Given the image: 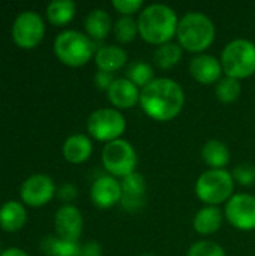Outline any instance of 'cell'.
<instances>
[{
	"instance_id": "obj_21",
	"label": "cell",
	"mask_w": 255,
	"mask_h": 256,
	"mask_svg": "<svg viewBox=\"0 0 255 256\" xmlns=\"http://www.w3.org/2000/svg\"><path fill=\"white\" fill-rule=\"evenodd\" d=\"M201 159L209 170H225L231 160L230 148L219 140H209L201 148Z\"/></svg>"
},
{
	"instance_id": "obj_3",
	"label": "cell",
	"mask_w": 255,
	"mask_h": 256,
	"mask_svg": "<svg viewBox=\"0 0 255 256\" xmlns=\"http://www.w3.org/2000/svg\"><path fill=\"white\" fill-rule=\"evenodd\" d=\"M177 44L194 56L207 52L216 39V26L212 18L200 10L186 12L177 27Z\"/></svg>"
},
{
	"instance_id": "obj_13",
	"label": "cell",
	"mask_w": 255,
	"mask_h": 256,
	"mask_svg": "<svg viewBox=\"0 0 255 256\" xmlns=\"http://www.w3.org/2000/svg\"><path fill=\"white\" fill-rule=\"evenodd\" d=\"M188 70L194 81L201 86H216L218 81L224 76L221 60L209 52L194 56L189 60Z\"/></svg>"
},
{
	"instance_id": "obj_1",
	"label": "cell",
	"mask_w": 255,
	"mask_h": 256,
	"mask_svg": "<svg viewBox=\"0 0 255 256\" xmlns=\"http://www.w3.org/2000/svg\"><path fill=\"white\" fill-rule=\"evenodd\" d=\"M185 100V90L176 80L158 76L141 90L140 106L149 118L167 123L180 116Z\"/></svg>"
},
{
	"instance_id": "obj_12",
	"label": "cell",
	"mask_w": 255,
	"mask_h": 256,
	"mask_svg": "<svg viewBox=\"0 0 255 256\" xmlns=\"http://www.w3.org/2000/svg\"><path fill=\"white\" fill-rule=\"evenodd\" d=\"M122 184V200L120 207L126 213H140L146 207V190L147 183L141 172L135 171L120 180Z\"/></svg>"
},
{
	"instance_id": "obj_27",
	"label": "cell",
	"mask_w": 255,
	"mask_h": 256,
	"mask_svg": "<svg viewBox=\"0 0 255 256\" xmlns=\"http://www.w3.org/2000/svg\"><path fill=\"white\" fill-rule=\"evenodd\" d=\"M215 94L219 102L233 104L242 94V81L224 75L215 86Z\"/></svg>"
},
{
	"instance_id": "obj_29",
	"label": "cell",
	"mask_w": 255,
	"mask_h": 256,
	"mask_svg": "<svg viewBox=\"0 0 255 256\" xmlns=\"http://www.w3.org/2000/svg\"><path fill=\"white\" fill-rule=\"evenodd\" d=\"M186 256H227V252L221 244L212 240H200L189 246Z\"/></svg>"
},
{
	"instance_id": "obj_2",
	"label": "cell",
	"mask_w": 255,
	"mask_h": 256,
	"mask_svg": "<svg viewBox=\"0 0 255 256\" xmlns=\"http://www.w3.org/2000/svg\"><path fill=\"white\" fill-rule=\"evenodd\" d=\"M177 12L165 3H150L138 14V36L155 46L173 42L179 27Z\"/></svg>"
},
{
	"instance_id": "obj_14",
	"label": "cell",
	"mask_w": 255,
	"mask_h": 256,
	"mask_svg": "<svg viewBox=\"0 0 255 256\" xmlns=\"http://www.w3.org/2000/svg\"><path fill=\"white\" fill-rule=\"evenodd\" d=\"M90 200L98 208H102V210L120 206V200H122L120 180L110 174L99 176L92 183Z\"/></svg>"
},
{
	"instance_id": "obj_33",
	"label": "cell",
	"mask_w": 255,
	"mask_h": 256,
	"mask_svg": "<svg viewBox=\"0 0 255 256\" xmlns=\"http://www.w3.org/2000/svg\"><path fill=\"white\" fill-rule=\"evenodd\" d=\"M57 196L65 201L66 204L72 202L77 196H78V189L72 184V183H63L59 189H57Z\"/></svg>"
},
{
	"instance_id": "obj_25",
	"label": "cell",
	"mask_w": 255,
	"mask_h": 256,
	"mask_svg": "<svg viewBox=\"0 0 255 256\" xmlns=\"http://www.w3.org/2000/svg\"><path fill=\"white\" fill-rule=\"evenodd\" d=\"M41 246L48 256H81V246L78 242L63 240L57 236L44 238Z\"/></svg>"
},
{
	"instance_id": "obj_31",
	"label": "cell",
	"mask_w": 255,
	"mask_h": 256,
	"mask_svg": "<svg viewBox=\"0 0 255 256\" xmlns=\"http://www.w3.org/2000/svg\"><path fill=\"white\" fill-rule=\"evenodd\" d=\"M111 6L122 16H135L144 9L146 4L143 0H113Z\"/></svg>"
},
{
	"instance_id": "obj_20",
	"label": "cell",
	"mask_w": 255,
	"mask_h": 256,
	"mask_svg": "<svg viewBox=\"0 0 255 256\" xmlns=\"http://www.w3.org/2000/svg\"><path fill=\"white\" fill-rule=\"evenodd\" d=\"M113 26L114 22L111 15L102 8L92 9L84 18L86 34L95 42L104 40L110 34V32H113Z\"/></svg>"
},
{
	"instance_id": "obj_6",
	"label": "cell",
	"mask_w": 255,
	"mask_h": 256,
	"mask_svg": "<svg viewBox=\"0 0 255 256\" xmlns=\"http://www.w3.org/2000/svg\"><path fill=\"white\" fill-rule=\"evenodd\" d=\"M234 180L227 170H206L195 180L194 192L204 206L219 207L234 195Z\"/></svg>"
},
{
	"instance_id": "obj_4",
	"label": "cell",
	"mask_w": 255,
	"mask_h": 256,
	"mask_svg": "<svg viewBox=\"0 0 255 256\" xmlns=\"http://www.w3.org/2000/svg\"><path fill=\"white\" fill-rule=\"evenodd\" d=\"M54 52L62 63L72 68H78L95 58L96 42L80 30L68 28L56 36Z\"/></svg>"
},
{
	"instance_id": "obj_16",
	"label": "cell",
	"mask_w": 255,
	"mask_h": 256,
	"mask_svg": "<svg viewBox=\"0 0 255 256\" xmlns=\"http://www.w3.org/2000/svg\"><path fill=\"white\" fill-rule=\"evenodd\" d=\"M105 93H107L108 102L113 105V108H116L119 111L131 110L135 105H140L141 88L137 87L126 76L116 78Z\"/></svg>"
},
{
	"instance_id": "obj_10",
	"label": "cell",
	"mask_w": 255,
	"mask_h": 256,
	"mask_svg": "<svg viewBox=\"0 0 255 256\" xmlns=\"http://www.w3.org/2000/svg\"><path fill=\"white\" fill-rule=\"evenodd\" d=\"M225 220L237 231H255V196L251 194H234L224 207Z\"/></svg>"
},
{
	"instance_id": "obj_36",
	"label": "cell",
	"mask_w": 255,
	"mask_h": 256,
	"mask_svg": "<svg viewBox=\"0 0 255 256\" xmlns=\"http://www.w3.org/2000/svg\"><path fill=\"white\" fill-rule=\"evenodd\" d=\"M141 256H153V255H149V254H144V255H141Z\"/></svg>"
},
{
	"instance_id": "obj_23",
	"label": "cell",
	"mask_w": 255,
	"mask_h": 256,
	"mask_svg": "<svg viewBox=\"0 0 255 256\" xmlns=\"http://www.w3.org/2000/svg\"><path fill=\"white\" fill-rule=\"evenodd\" d=\"M182 56L183 50L177 42H167L164 45L156 46L153 52V63L162 70H170L180 63Z\"/></svg>"
},
{
	"instance_id": "obj_32",
	"label": "cell",
	"mask_w": 255,
	"mask_h": 256,
	"mask_svg": "<svg viewBox=\"0 0 255 256\" xmlns=\"http://www.w3.org/2000/svg\"><path fill=\"white\" fill-rule=\"evenodd\" d=\"M116 80L114 74H110V72H104V70H98L93 76V82L96 86V88L102 90V92H107L110 88V86L113 84V81Z\"/></svg>"
},
{
	"instance_id": "obj_9",
	"label": "cell",
	"mask_w": 255,
	"mask_h": 256,
	"mask_svg": "<svg viewBox=\"0 0 255 256\" xmlns=\"http://www.w3.org/2000/svg\"><path fill=\"white\" fill-rule=\"evenodd\" d=\"M45 34V22L39 12L27 9L20 12L12 24V38L23 48L36 46Z\"/></svg>"
},
{
	"instance_id": "obj_19",
	"label": "cell",
	"mask_w": 255,
	"mask_h": 256,
	"mask_svg": "<svg viewBox=\"0 0 255 256\" xmlns=\"http://www.w3.org/2000/svg\"><path fill=\"white\" fill-rule=\"evenodd\" d=\"M224 219H225L224 212L219 207L204 206L195 213V216L192 219V226L198 236L207 237V236L216 234L221 230Z\"/></svg>"
},
{
	"instance_id": "obj_34",
	"label": "cell",
	"mask_w": 255,
	"mask_h": 256,
	"mask_svg": "<svg viewBox=\"0 0 255 256\" xmlns=\"http://www.w3.org/2000/svg\"><path fill=\"white\" fill-rule=\"evenodd\" d=\"M81 256H102V248L98 242H89L81 246Z\"/></svg>"
},
{
	"instance_id": "obj_30",
	"label": "cell",
	"mask_w": 255,
	"mask_h": 256,
	"mask_svg": "<svg viewBox=\"0 0 255 256\" xmlns=\"http://www.w3.org/2000/svg\"><path fill=\"white\" fill-rule=\"evenodd\" d=\"M233 180L236 184L249 188L255 184V166L252 164H240L233 168L231 171Z\"/></svg>"
},
{
	"instance_id": "obj_18",
	"label": "cell",
	"mask_w": 255,
	"mask_h": 256,
	"mask_svg": "<svg viewBox=\"0 0 255 256\" xmlns=\"http://www.w3.org/2000/svg\"><path fill=\"white\" fill-rule=\"evenodd\" d=\"M63 158L71 164H83L90 159L93 153L92 138L86 134L69 135L62 146Z\"/></svg>"
},
{
	"instance_id": "obj_35",
	"label": "cell",
	"mask_w": 255,
	"mask_h": 256,
	"mask_svg": "<svg viewBox=\"0 0 255 256\" xmlns=\"http://www.w3.org/2000/svg\"><path fill=\"white\" fill-rule=\"evenodd\" d=\"M0 256H30L27 252H24L20 248H8L0 252Z\"/></svg>"
},
{
	"instance_id": "obj_11",
	"label": "cell",
	"mask_w": 255,
	"mask_h": 256,
	"mask_svg": "<svg viewBox=\"0 0 255 256\" xmlns=\"http://www.w3.org/2000/svg\"><path fill=\"white\" fill-rule=\"evenodd\" d=\"M56 192L57 189L54 180L48 174H42V172L29 176L20 188V195L23 201L32 207L45 206L48 201H51Z\"/></svg>"
},
{
	"instance_id": "obj_26",
	"label": "cell",
	"mask_w": 255,
	"mask_h": 256,
	"mask_svg": "<svg viewBox=\"0 0 255 256\" xmlns=\"http://www.w3.org/2000/svg\"><path fill=\"white\" fill-rule=\"evenodd\" d=\"M125 76L132 81L137 87H140L141 90L149 86L156 76H155V68L144 62V60H135L132 62L128 68H126V74Z\"/></svg>"
},
{
	"instance_id": "obj_22",
	"label": "cell",
	"mask_w": 255,
	"mask_h": 256,
	"mask_svg": "<svg viewBox=\"0 0 255 256\" xmlns=\"http://www.w3.org/2000/svg\"><path fill=\"white\" fill-rule=\"evenodd\" d=\"M27 213L20 201L11 200L0 206V226L6 231H18L26 222Z\"/></svg>"
},
{
	"instance_id": "obj_7",
	"label": "cell",
	"mask_w": 255,
	"mask_h": 256,
	"mask_svg": "<svg viewBox=\"0 0 255 256\" xmlns=\"http://www.w3.org/2000/svg\"><path fill=\"white\" fill-rule=\"evenodd\" d=\"M101 160L107 174L119 180L135 172L138 165L137 152L134 146L125 138L107 142L101 152Z\"/></svg>"
},
{
	"instance_id": "obj_28",
	"label": "cell",
	"mask_w": 255,
	"mask_h": 256,
	"mask_svg": "<svg viewBox=\"0 0 255 256\" xmlns=\"http://www.w3.org/2000/svg\"><path fill=\"white\" fill-rule=\"evenodd\" d=\"M113 33L117 42L120 44H131L138 38V22L134 16H120L114 26Z\"/></svg>"
},
{
	"instance_id": "obj_5",
	"label": "cell",
	"mask_w": 255,
	"mask_h": 256,
	"mask_svg": "<svg viewBox=\"0 0 255 256\" xmlns=\"http://www.w3.org/2000/svg\"><path fill=\"white\" fill-rule=\"evenodd\" d=\"M221 64L225 76L243 81L255 75V42L237 38L230 40L221 51Z\"/></svg>"
},
{
	"instance_id": "obj_15",
	"label": "cell",
	"mask_w": 255,
	"mask_h": 256,
	"mask_svg": "<svg viewBox=\"0 0 255 256\" xmlns=\"http://www.w3.org/2000/svg\"><path fill=\"white\" fill-rule=\"evenodd\" d=\"M83 213L74 204H63L54 214V228L57 237L63 240L78 242L83 234Z\"/></svg>"
},
{
	"instance_id": "obj_8",
	"label": "cell",
	"mask_w": 255,
	"mask_h": 256,
	"mask_svg": "<svg viewBox=\"0 0 255 256\" xmlns=\"http://www.w3.org/2000/svg\"><path fill=\"white\" fill-rule=\"evenodd\" d=\"M86 128L89 136L107 144L123 138L126 130V117L116 108H98L87 117Z\"/></svg>"
},
{
	"instance_id": "obj_17",
	"label": "cell",
	"mask_w": 255,
	"mask_h": 256,
	"mask_svg": "<svg viewBox=\"0 0 255 256\" xmlns=\"http://www.w3.org/2000/svg\"><path fill=\"white\" fill-rule=\"evenodd\" d=\"M95 64L98 70L116 74L128 63V52L120 45H102L96 50Z\"/></svg>"
},
{
	"instance_id": "obj_24",
	"label": "cell",
	"mask_w": 255,
	"mask_h": 256,
	"mask_svg": "<svg viewBox=\"0 0 255 256\" xmlns=\"http://www.w3.org/2000/svg\"><path fill=\"white\" fill-rule=\"evenodd\" d=\"M77 12L74 0H51L47 4V18L54 26H65L72 21Z\"/></svg>"
}]
</instances>
